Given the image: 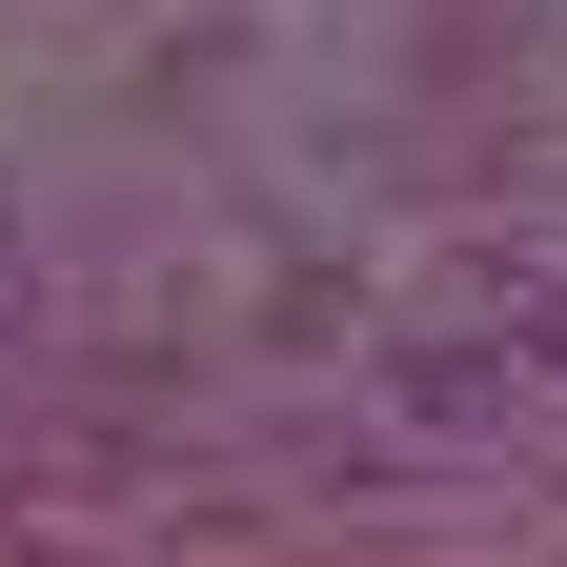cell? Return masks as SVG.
Returning a JSON list of instances; mask_svg holds the SVG:
<instances>
[{
  "instance_id": "6da1fadb",
  "label": "cell",
  "mask_w": 567,
  "mask_h": 567,
  "mask_svg": "<svg viewBox=\"0 0 567 567\" xmlns=\"http://www.w3.org/2000/svg\"><path fill=\"white\" fill-rule=\"evenodd\" d=\"M0 284H21V264H0Z\"/></svg>"
}]
</instances>
